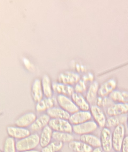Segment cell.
I'll list each match as a JSON object with an SVG mask.
<instances>
[{
	"mask_svg": "<svg viewBox=\"0 0 128 152\" xmlns=\"http://www.w3.org/2000/svg\"><path fill=\"white\" fill-rule=\"evenodd\" d=\"M39 144L40 136L34 133L17 141L16 148L18 152L28 151L35 149Z\"/></svg>",
	"mask_w": 128,
	"mask_h": 152,
	"instance_id": "6da1fadb",
	"label": "cell"
},
{
	"mask_svg": "<svg viewBox=\"0 0 128 152\" xmlns=\"http://www.w3.org/2000/svg\"><path fill=\"white\" fill-rule=\"evenodd\" d=\"M126 129L124 124L116 126L112 132L113 148L116 152L121 151L122 145L125 137Z\"/></svg>",
	"mask_w": 128,
	"mask_h": 152,
	"instance_id": "7a4b0ae2",
	"label": "cell"
},
{
	"mask_svg": "<svg viewBox=\"0 0 128 152\" xmlns=\"http://www.w3.org/2000/svg\"><path fill=\"white\" fill-rule=\"evenodd\" d=\"M81 79V77L78 72L68 71L60 73L58 77L57 81L74 87Z\"/></svg>",
	"mask_w": 128,
	"mask_h": 152,
	"instance_id": "3957f363",
	"label": "cell"
},
{
	"mask_svg": "<svg viewBox=\"0 0 128 152\" xmlns=\"http://www.w3.org/2000/svg\"><path fill=\"white\" fill-rule=\"evenodd\" d=\"M48 125L51 128L53 131L69 133H72L73 132V126L70 123L68 120L51 119Z\"/></svg>",
	"mask_w": 128,
	"mask_h": 152,
	"instance_id": "277c9868",
	"label": "cell"
},
{
	"mask_svg": "<svg viewBox=\"0 0 128 152\" xmlns=\"http://www.w3.org/2000/svg\"><path fill=\"white\" fill-rule=\"evenodd\" d=\"M56 100L60 107L70 115L79 111V108L69 97L64 95H57Z\"/></svg>",
	"mask_w": 128,
	"mask_h": 152,
	"instance_id": "5b68a950",
	"label": "cell"
},
{
	"mask_svg": "<svg viewBox=\"0 0 128 152\" xmlns=\"http://www.w3.org/2000/svg\"><path fill=\"white\" fill-rule=\"evenodd\" d=\"M97 124L94 121H89L81 124L73 125V132L76 135H81L90 134L97 129Z\"/></svg>",
	"mask_w": 128,
	"mask_h": 152,
	"instance_id": "8992f818",
	"label": "cell"
},
{
	"mask_svg": "<svg viewBox=\"0 0 128 152\" xmlns=\"http://www.w3.org/2000/svg\"><path fill=\"white\" fill-rule=\"evenodd\" d=\"M90 112L92 118L98 127L103 128L105 127L106 115L102 108L97 105H92L90 107Z\"/></svg>",
	"mask_w": 128,
	"mask_h": 152,
	"instance_id": "52a82bcc",
	"label": "cell"
},
{
	"mask_svg": "<svg viewBox=\"0 0 128 152\" xmlns=\"http://www.w3.org/2000/svg\"><path fill=\"white\" fill-rule=\"evenodd\" d=\"M101 148L105 152H110L113 148L112 133L111 130L106 127L102 128L100 132Z\"/></svg>",
	"mask_w": 128,
	"mask_h": 152,
	"instance_id": "ba28073f",
	"label": "cell"
},
{
	"mask_svg": "<svg viewBox=\"0 0 128 152\" xmlns=\"http://www.w3.org/2000/svg\"><path fill=\"white\" fill-rule=\"evenodd\" d=\"M117 82L115 78H110L100 85L98 96L108 97L116 89Z\"/></svg>",
	"mask_w": 128,
	"mask_h": 152,
	"instance_id": "9c48e42d",
	"label": "cell"
},
{
	"mask_svg": "<svg viewBox=\"0 0 128 152\" xmlns=\"http://www.w3.org/2000/svg\"><path fill=\"white\" fill-rule=\"evenodd\" d=\"M92 118V116L90 111L79 110L71 114L68 121L72 125H75L91 121Z\"/></svg>",
	"mask_w": 128,
	"mask_h": 152,
	"instance_id": "30bf717a",
	"label": "cell"
},
{
	"mask_svg": "<svg viewBox=\"0 0 128 152\" xmlns=\"http://www.w3.org/2000/svg\"><path fill=\"white\" fill-rule=\"evenodd\" d=\"M6 131L9 137L14 139L21 140L31 134L30 130L26 128L16 126H9L6 128Z\"/></svg>",
	"mask_w": 128,
	"mask_h": 152,
	"instance_id": "8fae6325",
	"label": "cell"
},
{
	"mask_svg": "<svg viewBox=\"0 0 128 152\" xmlns=\"http://www.w3.org/2000/svg\"><path fill=\"white\" fill-rule=\"evenodd\" d=\"M37 118L35 113L27 112L17 118L15 121V125L18 127L26 128L31 126Z\"/></svg>",
	"mask_w": 128,
	"mask_h": 152,
	"instance_id": "7c38bea8",
	"label": "cell"
},
{
	"mask_svg": "<svg viewBox=\"0 0 128 152\" xmlns=\"http://www.w3.org/2000/svg\"><path fill=\"white\" fill-rule=\"evenodd\" d=\"M106 113L108 116H118L128 114V104L113 103L107 107Z\"/></svg>",
	"mask_w": 128,
	"mask_h": 152,
	"instance_id": "4fadbf2b",
	"label": "cell"
},
{
	"mask_svg": "<svg viewBox=\"0 0 128 152\" xmlns=\"http://www.w3.org/2000/svg\"><path fill=\"white\" fill-rule=\"evenodd\" d=\"M52 88L53 92L58 95H61L71 97L75 92L74 87L60 83L58 82H52Z\"/></svg>",
	"mask_w": 128,
	"mask_h": 152,
	"instance_id": "5bb4252c",
	"label": "cell"
},
{
	"mask_svg": "<svg viewBox=\"0 0 128 152\" xmlns=\"http://www.w3.org/2000/svg\"><path fill=\"white\" fill-rule=\"evenodd\" d=\"M100 85L97 81H94L89 84L86 91L85 98L90 105L96 104V100L98 95L99 88Z\"/></svg>",
	"mask_w": 128,
	"mask_h": 152,
	"instance_id": "9a60e30c",
	"label": "cell"
},
{
	"mask_svg": "<svg viewBox=\"0 0 128 152\" xmlns=\"http://www.w3.org/2000/svg\"><path fill=\"white\" fill-rule=\"evenodd\" d=\"M31 95L33 100L35 103L41 101L44 98L43 91L41 80L39 79H35L31 87Z\"/></svg>",
	"mask_w": 128,
	"mask_h": 152,
	"instance_id": "2e32d148",
	"label": "cell"
},
{
	"mask_svg": "<svg viewBox=\"0 0 128 152\" xmlns=\"http://www.w3.org/2000/svg\"><path fill=\"white\" fill-rule=\"evenodd\" d=\"M73 102L81 111H89L90 109V105L86 100L82 94L74 92L71 96Z\"/></svg>",
	"mask_w": 128,
	"mask_h": 152,
	"instance_id": "e0dca14e",
	"label": "cell"
},
{
	"mask_svg": "<svg viewBox=\"0 0 128 152\" xmlns=\"http://www.w3.org/2000/svg\"><path fill=\"white\" fill-rule=\"evenodd\" d=\"M46 114L51 119H64L68 120L71 115L60 107H54L46 111Z\"/></svg>",
	"mask_w": 128,
	"mask_h": 152,
	"instance_id": "ac0fdd59",
	"label": "cell"
},
{
	"mask_svg": "<svg viewBox=\"0 0 128 152\" xmlns=\"http://www.w3.org/2000/svg\"><path fill=\"white\" fill-rule=\"evenodd\" d=\"M51 118L47 114H44L37 117L36 120L30 126V129L33 132L42 130L44 127L49 125Z\"/></svg>",
	"mask_w": 128,
	"mask_h": 152,
	"instance_id": "d6986e66",
	"label": "cell"
},
{
	"mask_svg": "<svg viewBox=\"0 0 128 152\" xmlns=\"http://www.w3.org/2000/svg\"><path fill=\"white\" fill-rule=\"evenodd\" d=\"M68 148L73 152H92L93 148L81 140H73L68 145Z\"/></svg>",
	"mask_w": 128,
	"mask_h": 152,
	"instance_id": "ffe728a7",
	"label": "cell"
},
{
	"mask_svg": "<svg viewBox=\"0 0 128 152\" xmlns=\"http://www.w3.org/2000/svg\"><path fill=\"white\" fill-rule=\"evenodd\" d=\"M56 99L52 98L44 97L41 101L36 103L35 109L38 113L47 111L48 109L54 107Z\"/></svg>",
	"mask_w": 128,
	"mask_h": 152,
	"instance_id": "44dd1931",
	"label": "cell"
},
{
	"mask_svg": "<svg viewBox=\"0 0 128 152\" xmlns=\"http://www.w3.org/2000/svg\"><path fill=\"white\" fill-rule=\"evenodd\" d=\"M114 103L128 104V91L115 90L108 96Z\"/></svg>",
	"mask_w": 128,
	"mask_h": 152,
	"instance_id": "7402d4cb",
	"label": "cell"
},
{
	"mask_svg": "<svg viewBox=\"0 0 128 152\" xmlns=\"http://www.w3.org/2000/svg\"><path fill=\"white\" fill-rule=\"evenodd\" d=\"M79 139L92 148L101 147L100 138L92 133L81 135Z\"/></svg>",
	"mask_w": 128,
	"mask_h": 152,
	"instance_id": "603a6c76",
	"label": "cell"
},
{
	"mask_svg": "<svg viewBox=\"0 0 128 152\" xmlns=\"http://www.w3.org/2000/svg\"><path fill=\"white\" fill-rule=\"evenodd\" d=\"M53 131L48 125L44 127L42 130L40 136V145L42 148L49 145L51 141Z\"/></svg>",
	"mask_w": 128,
	"mask_h": 152,
	"instance_id": "cb8c5ba5",
	"label": "cell"
},
{
	"mask_svg": "<svg viewBox=\"0 0 128 152\" xmlns=\"http://www.w3.org/2000/svg\"><path fill=\"white\" fill-rule=\"evenodd\" d=\"M41 84L44 97H52L54 92L52 90V82L47 75H44L43 76Z\"/></svg>",
	"mask_w": 128,
	"mask_h": 152,
	"instance_id": "d4e9b609",
	"label": "cell"
},
{
	"mask_svg": "<svg viewBox=\"0 0 128 152\" xmlns=\"http://www.w3.org/2000/svg\"><path fill=\"white\" fill-rule=\"evenodd\" d=\"M127 115H126L118 116H109L107 119L105 127L110 129L115 128L120 124H124L127 121Z\"/></svg>",
	"mask_w": 128,
	"mask_h": 152,
	"instance_id": "484cf974",
	"label": "cell"
},
{
	"mask_svg": "<svg viewBox=\"0 0 128 152\" xmlns=\"http://www.w3.org/2000/svg\"><path fill=\"white\" fill-rule=\"evenodd\" d=\"M52 139L55 141H59L63 143H69L74 140V137L72 133L53 131Z\"/></svg>",
	"mask_w": 128,
	"mask_h": 152,
	"instance_id": "4316f807",
	"label": "cell"
},
{
	"mask_svg": "<svg viewBox=\"0 0 128 152\" xmlns=\"http://www.w3.org/2000/svg\"><path fill=\"white\" fill-rule=\"evenodd\" d=\"M64 146V143L59 141L51 142L49 145L42 148L41 152H58L60 151Z\"/></svg>",
	"mask_w": 128,
	"mask_h": 152,
	"instance_id": "83f0119b",
	"label": "cell"
},
{
	"mask_svg": "<svg viewBox=\"0 0 128 152\" xmlns=\"http://www.w3.org/2000/svg\"><path fill=\"white\" fill-rule=\"evenodd\" d=\"M16 142L15 139L8 137L4 140L3 152H17Z\"/></svg>",
	"mask_w": 128,
	"mask_h": 152,
	"instance_id": "f1b7e54d",
	"label": "cell"
},
{
	"mask_svg": "<svg viewBox=\"0 0 128 152\" xmlns=\"http://www.w3.org/2000/svg\"><path fill=\"white\" fill-rule=\"evenodd\" d=\"M113 103L108 96H98L96 100V105L102 108L103 107H108L113 104Z\"/></svg>",
	"mask_w": 128,
	"mask_h": 152,
	"instance_id": "f546056e",
	"label": "cell"
},
{
	"mask_svg": "<svg viewBox=\"0 0 128 152\" xmlns=\"http://www.w3.org/2000/svg\"><path fill=\"white\" fill-rule=\"evenodd\" d=\"M73 87L75 92L81 94L87 91L88 88L87 84L81 79Z\"/></svg>",
	"mask_w": 128,
	"mask_h": 152,
	"instance_id": "4dcf8cb0",
	"label": "cell"
},
{
	"mask_svg": "<svg viewBox=\"0 0 128 152\" xmlns=\"http://www.w3.org/2000/svg\"><path fill=\"white\" fill-rule=\"evenodd\" d=\"M82 80L87 84V83H90L94 81V75L92 73H88L87 74L84 75L81 78Z\"/></svg>",
	"mask_w": 128,
	"mask_h": 152,
	"instance_id": "1f68e13d",
	"label": "cell"
},
{
	"mask_svg": "<svg viewBox=\"0 0 128 152\" xmlns=\"http://www.w3.org/2000/svg\"><path fill=\"white\" fill-rule=\"evenodd\" d=\"M121 152H128V135L125 136L121 148Z\"/></svg>",
	"mask_w": 128,
	"mask_h": 152,
	"instance_id": "d6a6232c",
	"label": "cell"
},
{
	"mask_svg": "<svg viewBox=\"0 0 128 152\" xmlns=\"http://www.w3.org/2000/svg\"><path fill=\"white\" fill-rule=\"evenodd\" d=\"M92 152H103V150L101 147L96 148H93Z\"/></svg>",
	"mask_w": 128,
	"mask_h": 152,
	"instance_id": "836d02e7",
	"label": "cell"
},
{
	"mask_svg": "<svg viewBox=\"0 0 128 152\" xmlns=\"http://www.w3.org/2000/svg\"><path fill=\"white\" fill-rule=\"evenodd\" d=\"M41 152L40 151H38V150H35V149H33V150H28V151H22V152Z\"/></svg>",
	"mask_w": 128,
	"mask_h": 152,
	"instance_id": "e575fe53",
	"label": "cell"
},
{
	"mask_svg": "<svg viewBox=\"0 0 128 152\" xmlns=\"http://www.w3.org/2000/svg\"><path fill=\"white\" fill-rule=\"evenodd\" d=\"M126 122H127V126H128V115H127V121H126Z\"/></svg>",
	"mask_w": 128,
	"mask_h": 152,
	"instance_id": "d590c367",
	"label": "cell"
},
{
	"mask_svg": "<svg viewBox=\"0 0 128 152\" xmlns=\"http://www.w3.org/2000/svg\"><path fill=\"white\" fill-rule=\"evenodd\" d=\"M114 152H116V151H115Z\"/></svg>",
	"mask_w": 128,
	"mask_h": 152,
	"instance_id": "8d00e7d4",
	"label": "cell"
},
{
	"mask_svg": "<svg viewBox=\"0 0 128 152\" xmlns=\"http://www.w3.org/2000/svg\"><path fill=\"white\" fill-rule=\"evenodd\" d=\"M60 152V151H59V152Z\"/></svg>",
	"mask_w": 128,
	"mask_h": 152,
	"instance_id": "74e56055",
	"label": "cell"
},
{
	"mask_svg": "<svg viewBox=\"0 0 128 152\" xmlns=\"http://www.w3.org/2000/svg\"><path fill=\"white\" fill-rule=\"evenodd\" d=\"M1 152H2V151H1Z\"/></svg>",
	"mask_w": 128,
	"mask_h": 152,
	"instance_id": "f35d334b",
	"label": "cell"
}]
</instances>
